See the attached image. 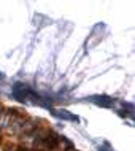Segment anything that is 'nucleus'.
<instances>
[{
	"label": "nucleus",
	"instance_id": "obj_1",
	"mask_svg": "<svg viewBox=\"0 0 135 151\" xmlns=\"http://www.w3.org/2000/svg\"><path fill=\"white\" fill-rule=\"evenodd\" d=\"M13 96H14V99H18V100H21V102H26L27 99H32L34 104L48 107V105L42 100V97H40L38 94H35L30 88L26 86V84H22V83H16L14 86H13ZM48 108H50V107H48Z\"/></svg>",
	"mask_w": 135,
	"mask_h": 151
},
{
	"label": "nucleus",
	"instance_id": "obj_2",
	"mask_svg": "<svg viewBox=\"0 0 135 151\" xmlns=\"http://www.w3.org/2000/svg\"><path fill=\"white\" fill-rule=\"evenodd\" d=\"M88 100L96 104V105H99V107H103V108H110L114 104V100L108 96H91V97H88Z\"/></svg>",
	"mask_w": 135,
	"mask_h": 151
},
{
	"label": "nucleus",
	"instance_id": "obj_3",
	"mask_svg": "<svg viewBox=\"0 0 135 151\" xmlns=\"http://www.w3.org/2000/svg\"><path fill=\"white\" fill-rule=\"evenodd\" d=\"M50 111H51V115H52V116L60 118V119L75 121V122H78V121H80V118H78V116H76V115H72V113H68L67 110H56V108H51Z\"/></svg>",
	"mask_w": 135,
	"mask_h": 151
},
{
	"label": "nucleus",
	"instance_id": "obj_4",
	"mask_svg": "<svg viewBox=\"0 0 135 151\" xmlns=\"http://www.w3.org/2000/svg\"><path fill=\"white\" fill-rule=\"evenodd\" d=\"M100 151H111V150H103V148H100Z\"/></svg>",
	"mask_w": 135,
	"mask_h": 151
}]
</instances>
